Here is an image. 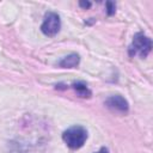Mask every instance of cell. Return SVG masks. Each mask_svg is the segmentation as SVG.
<instances>
[{"label": "cell", "instance_id": "6da1fadb", "mask_svg": "<svg viewBox=\"0 0 153 153\" xmlns=\"http://www.w3.org/2000/svg\"><path fill=\"white\" fill-rule=\"evenodd\" d=\"M62 139L66 142V145L73 149L80 148L84 146V143L87 140V131L81 126H73L63 131Z\"/></svg>", "mask_w": 153, "mask_h": 153}, {"label": "cell", "instance_id": "3957f363", "mask_svg": "<svg viewBox=\"0 0 153 153\" xmlns=\"http://www.w3.org/2000/svg\"><path fill=\"white\" fill-rule=\"evenodd\" d=\"M61 27L60 17L54 12H48L41 25V30L47 36H55Z\"/></svg>", "mask_w": 153, "mask_h": 153}, {"label": "cell", "instance_id": "8992f818", "mask_svg": "<svg viewBox=\"0 0 153 153\" xmlns=\"http://www.w3.org/2000/svg\"><path fill=\"white\" fill-rule=\"evenodd\" d=\"M73 86H74L76 93H78L80 97H90L91 92H90V90L87 88L86 84H84V82H76V84H74Z\"/></svg>", "mask_w": 153, "mask_h": 153}, {"label": "cell", "instance_id": "5b68a950", "mask_svg": "<svg viewBox=\"0 0 153 153\" xmlns=\"http://www.w3.org/2000/svg\"><path fill=\"white\" fill-rule=\"evenodd\" d=\"M78 63H79V56L76 54H71V55L63 57L59 62V65L63 68H74L78 66Z\"/></svg>", "mask_w": 153, "mask_h": 153}, {"label": "cell", "instance_id": "ba28073f", "mask_svg": "<svg viewBox=\"0 0 153 153\" xmlns=\"http://www.w3.org/2000/svg\"><path fill=\"white\" fill-rule=\"evenodd\" d=\"M79 5H80L81 7H84V8H87V7L91 6V2H88V1H80Z\"/></svg>", "mask_w": 153, "mask_h": 153}, {"label": "cell", "instance_id": "277c9868", "mask_svg": "<svg viewBox=\"0 0 153 153\" xmlns=\"http://www.w3.org/2000/svg\"><path fill=\"white\" fill-rule=\"evenodd\" d=\"M105 105L112 111H117V112H127L128 111V102L120 94L109 97L105 100Z\"/></svg>", "mask_w": 153, "mask_h": 153}, {"label": "cell", "instance_id": "9c48e42d", "mask_svg": "<svg viewBox=\"0 0 153 153\" xmlns=\"http://www.w3.org/2000/svg\"><path fill=\"white\" fill-rule=\"evenodd\" d=\"M94 153H109V151H108V148H100L99 151H97V152H94Z\"/></svg>", "mask_w": 153, "mask_h": 153}, {"label": "cell", "instance_id": "52a82bcc", "mask_svg": "<svg viewBox=\"0 0 153 153\" xmlns=\"http://www.w3.org/2000/svg\"><path fill=\"white\" fill-rule=\"evenodd\" d=\"M115 10H116V5L114 4V2H111V1H109V2H106V12H108V14H114L115 13Z\"/></svg>", "mask_w": 153, "mask_h": 153}, {"label": "cell", "instance_id": "7a4b0ae2", "mask_svg": "<svg viewBox=\"0 0 153 153\" xmlns=\"http://www.w3.org/2000/svg\"><path fill=\"white\" fill-rule=\"evenodd\" d=\"M152 49V42L151 38L143 35L142 32H139L134 36L133 42L129 47V55H139L140 57H146Z\"/></svg>", "mask_w": 153, "mask_h": 153}]
</instances>
